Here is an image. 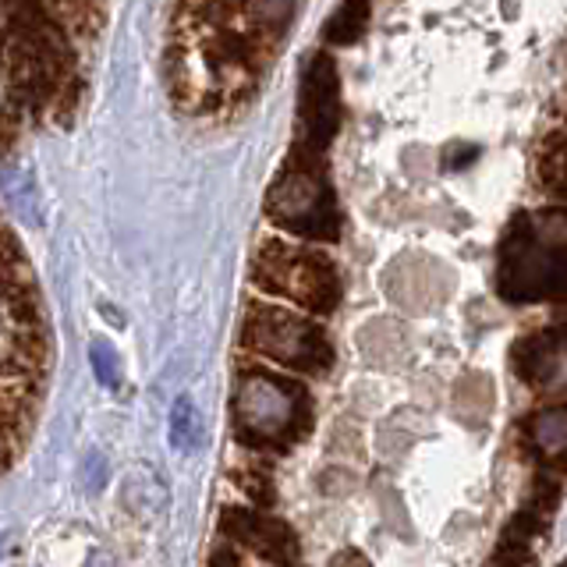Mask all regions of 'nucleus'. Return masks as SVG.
I'll use <instances>...</instances> for the list:
<instances>
[{
	"mask_svg": "<svg viewBox=\"0 0 567 567\" xmlns=\"http://www.w3.org/2000/svg\"><path fill=\"white\" fill-rule=\"evenodd\" d=\"M525 436L543 457H560L564 454V408L554 404L536 412L525 425Z\"/></svg>",
	"mask_w": 567,
	"mask_h": 567,
	"instance_id": "9d476101",
	"label": "nucleus"
},
{
	"mask_svg": "<svg viewBox=\"0 0 567 567\" xmlns=\"http://www.w3.org/2000/svg\"><path fill=\"white\" fill-rule=\"evenodd\" d=\"M266 217L288 235L312 245H337L341 238V209L327 177L319 150L298 142L277 182L266 192Z\"/></svg>",
	"mask_w": 567,
	"mask_h": 567,
	"instance_id": "20e7f679",
	"label": "nucleus"
},
{
	"mask_svg": "<svg viewBox=\"0 0 567 567\" xmlns=\"http://www.w3.org/2000/svg\"><path fill=\"white\" fill-rule=\"evenodd\" d=\"M252 288L309 316H330L344 298V277L327 248L266 235L252 259Z\"/></svg>",
	"mask_w": 567,
	"mask_h": 567,
	"instance_id": "f03ea898",
	"label": "nucleus"
},
{
	"mask_svg": "<svg viewBox=\"0 0 567 567\" xmlns=\"http://www.w3.org/2000/svg\"><path fill=\"white\" fill-rule=\"evenodd\" d=\"M192 425H195L192 404H188V401H182V404H177V412H174V440H177V443H188Z\"/></svg>",
	"mask_w": 567,
	"mask_h": 567,
	"instance_id": "f8f14e48",
	"label": "nucleus"
},
{
	"mask_svg": "<svg viewBox=\"0 0 567 567\" xmlns=\"http://www.w3.org/2000/svg\"><path fill=\"white\" fill-rule=\"evenodd\" d=\"M554 220V217H549ZM564 241L560 224L549 227L539 220L522 217L511 227V235L501 248V266H496V284L507 301H546L564 291Z\"/></svg>",
	"mask_w": 567,
	"mask_h": 567,
	"instance_id": "423d86ee",
	"label": "nucleus"
},
{
	"mask_svg": "<svg viewBox=\"0 0 567 567\" xmlns=\"http://www.w3.org/2000/svg\"><path fill=\"white\" fill-rule=\"evenodd\" d=\"M235 433L245 447L288 451L312 425V398L298 377H284L270 369H245L230 401Z\"/></svg>",
	"mask_w": 567,
	"mask_h": 567,
	"instance_id": "7ed1b4c3",
	"label": "nucleus"
},
{
	"mask_svg": "<svg viewBox=\"0 0 567 567\" xmlns=\"http://www.w3.org/2000/svg\"><path fill=\"white\" fill-rule=\"evenodd\" d=\"M365 22H369V0H344L341 11H337L333 22H330V40L337 47L354 43L362 35Z\"/></svg>",
	"mask_w": 567,
	"mask_h": 567,
	"instance_id": "9b49d317",
	"label": "nucleus"
},
{
	"mask_svg": "<svg viewBox=\"0 0 567 567\" xmlns=\"http://www.w3.org/2000/svg\"><path fill=\"white\" fill-rule=\"evenodd\" d=\"M224 532L277 567H295L301 557L295 528L284 525L280 518H270V514H256V511H241V507L224 511Z\"/></svg>",
	"mask_w": 567,
	"mask_h": 567,
	"instance_id": "6e6552de",
	"label": "nucleus"
},
{
	"mask_svg": "<svg viewBox=\"0 0 567 567\" xmlns=\"http://www.w3.org/2000/svg\"><path fill=\"white\" fill-rule=\"evenodd\" d=\"M209 567H238V560H235V554H230V549H227V546H220V549H217V554H213Z\"/></svg>",
	"mask_w": 567,
	"mask_h": 567,
	"instance_id": "4468645a",
	"label": "nucleus"
},
{
	"mask_svg": "<svg viewBox=\"0 0 567 567\" xmlns=\"http://www.w3.org/2000/svg\"><path fill=\"white\" fill-rule=\"evenodd\" d=\"M511 362H514V372H518V377H522L528 386L546 390L549 383H560V369H564V344H560V333H557V330H546V333H532V337H525V341L514 344Z\"/></svg>",
	"mask_w": 567,
	"mask_h": 567,
	"instance_id": "1a4fd4ad",
	"label": "nucleus"
},
{
	"mask_svg": "<svg viewBox=\"0 0 567 567\" xmlns=\"http://www.w3.org/2000/svg\"><path fill=\"white\" fill-rule=\"evenodd\" d=\"M337 124H341V85H337L330 53H319L309 64L306 85H301V128H306L301 142L323 153V146L337 135Z\"/></svg>",
	"mask_w": 567,
	"mask_h": 567,
	"instance_id": "0eeeda50",
	"label": "nucleus"
},
{
	"mask_svg": "<svg viewBox=\"0 0 567 567\" xmlns=\"http://www.w3.org/2000/svg\"><path fill=\"white\" fill-rule=\"evenodd\" d=\"M330 567H369V564H365V557H362V554H354V549H348V554L333 557V564H330Z\"/></svg>",
	"mask_w": 567,
	"mask_h": 567,
	"instance_id": "ddd939ff",
	"label": "nucleus"
},
{
	"mask_svg": "<svg viewBox=\"0 0 567 567\" xmlns=\"http://www.w3.org/2000/svg\"><path fill=\"white\" fill-rule=\"evenodd\" d=\"M106 14L111 0H0V146L75 121Z\"/></svg>",
	"mask_w": 567,
	"mask_h": 567,
	"instance_id": "f257e3e1",
	"label": "nucleus"
},
{
	"mask_svg": "<svg viewBox=\"0 0 567 567\" xmlns=\"http://www.w3.org/2000/svg\"><path fill=\"white\" fill-rule=\"evenodd\" d=\"M241 348L295 377H323L333 365V344L316 316L274 301H252L245 309Z\"/></svg>",
	"mask_w": 567,
	"mask_h": 567,
	"instance_id": "39448f33",
	"label": "nucleus"
}]
</instances>
